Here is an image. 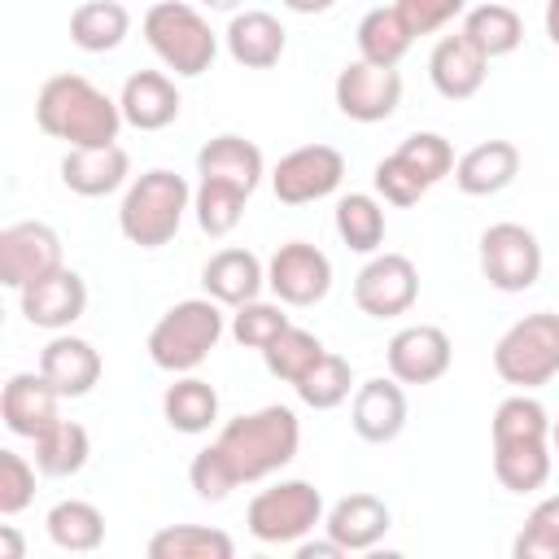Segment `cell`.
Segmentation results:
<instances>
[{"mask_svg": "<svg viewBox=\"0 0 559 559\" xmlns=\"http://www.w3.org/2000/svg\"><path fill=\"white\" fill-rule=\"evenodd\" d=\"M87 454H92V437L74 419H57L48 432L35 437V467L44 476H74L87 467Z\"/></svg>", "mask_w": 559, "mask_h": 559, "instance_id": "d6a6232c", "label": "cell"}, {"mask_svg": "<svg viewBox=\"0 0 559 559\" xmlns=\"http://www.w3.org/2000/svg\"><path fill=\"white\" fill-rule=\"evenodd\" d=\"M266 284L284 306H314L332 288V262L306 240H288L266 262Z\"/></svg>", "mask_w": 559, "mask_h": 559, "instance_id": "4fadbf2b", "label": "cell"}, {"mask_svg": "<svg viewBox=\"0 0 559 559\" xmlns=\"http://www.w3.org/2000/svg\"><path fill=\"white\" fill-rule=\"evenodd\" d=\"M297 397L310 406V411H332V406H341L345 397H349V389H354V371H349V362L341 358V354H323L297 384Z\"/></svg>", "mask_w": 559, "mask_h": 559, "instance_id": "f35d334b", "label": "cell"}, {"mask_svg": "<svg viewBox=\"0 0 559 559\" xmlns=\"http://www.w3.org/2000/svg\"><path fill=\"white\" fill-rule=\"evenodd\" d=\"M480 271L498 293H524L542 275V245L524 223H493L480 231Z\"/></svg>", "mask_w": 559, "mask_h": 559, "instance_id": "ba28073f", "label": "cell"}, {"mask_svg": "<svg viewBox=\"0 0 559 559\" xmlns=\"http://www.w3.org/2000/svg\"><path fill=\"white\" fill-rule=\"evenodd\" d=\"M201 284H205V297H214L218 306H245L262 293L266 284V266L258 262V253L249 249H218L205 271H201Z\"/></svg>", "mask_w": 559, "mask_h": 559, "instance_id": "d4e9b609", "label": "cell"}, {"mask_svg": "<svg viewBox=\"0 0 559 559\" xmlns=\"http://www.w3.org/2000/svg\"><path fill=\"white\" fill-rule=\"evenodd\" d=\"M236 542L210 524H170L148 537V559H231Z\"/></svg>", "mask_w": 559, "mask_h": 559, "instance_id": "f546056e", "label": "cell"}, {"mask_svg": "<svg viewBox=\"0 0 559 559\" xmlns=\"http://www.w3.org/2000/svg\"><path fill=\"white\" fill-rule=\"evenodd\" d=\"M358 57L362 61H371V66H397L406 52H411V44H415V35H411V26L402 22V13L389 4H380V9H371V13H362V22H358Z\"/></svg>", "mask_w": 559, "mask_h": 559, "instance_id": "4dcf8cb0", "label": "cell"}, {"mask_svg": "<svg viewBox=\"0 0 559 559\" xmlns=\"http://www.w3.org/2000/svg\"><path fill=\"white\" fill-rule=\"evenodd\" d=\"M328 349H323V341L314 336V332H306V328H284L266 349H262V362H266V371L275 376V380H288V384H297L319 358H323Z\"/></svg>", "mask_w": 559, "mask_h": 559, "instance_id": "d590c367", "label": "cell"}, {"mask_svg": "<svg viewBox=\"0 0 559 559\" xmlns=\"http://www.w3.org/2000/svg\"><path fill=\"white\" fill-rule=\"evenodd\" d=\"M131 31V13L118 0H83L70 13V39L83 52H114Z\"/></svg>", "mask_w": 559, "mask_h": 559, "instance_id": "f1b7e54d", "label": "cell"}, {"mask_svg": "<svg viewBox=\"0 0 559 559\" xmlns=\"http://www.w3.org/2000/svg\"><path fill=\"white\" fill-rule=\"evenodd\" d=\"M223 39H227V52H231L236 66H245V70H271V66L284 57L288 31L280 26L275 13H266V9H245V13H231Z\"/></svg>", "mask_w": 559, "mask_h": 559, "instance_id": "ffe728a7", "label": "cell"}, {"mask_svg": "<svg viewBox=\"0 0 559 559\" xmlns=\"http://www.w3.org/2000/svg\"><path fill=\"white\" fill-rule=\"evenodd\" d=\"M450 336L437 328V323H411L402 332H393L389 349H384V362H389V376L397 384H432L450 371Z\"/></svg>", "mask_w": 559, "mask_h": 559, "instance_id": "5bb4252c", "label": "cell"}, {"mask_svg": "<svg viewBox=\"0 0 559 559\" xmlns=\"http://www.w3.org/2000/svg\"><path fill=\"white\" fill-rule=\"evenodd\" d=\"M35 122L44 135L66 140L70 148H96L118 144L122 109L83 74H52L35 96Z\"/></svg>", "mask_w": 559, "mask_h": 559, "instance_id": "6da1fadb", "label": "cell"}, {"mask_svg": "<svg viewBox=\"0 0 559 559\" xmlns=\"http://www.w3.org/2000/svg\"><path fill=\"white\" fill-rule=\"evenodd\" d=\"M393 153H397V157H402L428 188L454 170V148H450V140L437 135V131H415V135H406Z\"/></svg>", "mask_w": 559, "mask_h": 559, "instance_id": "60d3db41", "label": "cell"}, {"mask_svg": "<svg viewBox=\"0 0 559 559\" xmlns=\"http://www.w3.org/2000/svg\"><path fill=\"white\" fill-rule=\"evenodd\" d=\"M26 555V546H22V537H17V528H9V524H0V559H22Z\"/></svg>", "mask_w": 559, "mask_h": 559, "instance_id": "c3c4849f", "label": "cell"}, {"mask_svg": "<svg viewBox=\"0 0 559 559\" xmlns=\"http://www.w3.org/2000/svg\"><path fill=\"white\" fill-rule=\"evenodd\" d=\"M319 520H323V493L310 480H280V485L253 493V502L245 511L249 533L266 546L301 542Z\"/></svg>", "mask_w": 559, "mask_h": 559, "instance_id": "52a82bcc", "label": "cell"}, {"mask_svg": "<svg viewBox=\"0 0 559 559\" xmlns=\"http://www.w3.org/2000/svg\"><path fill=\"white\" fill-rule=\"evenodd\" d=\"M515 559H559V493L542 498L511 542Z\"/></svg>", "mask_w": 559, "mask_h": 559, "instance_id": "ab89813d", "label": "cell"}, {"mask_svg": "<svg viewBox=\"0 0 559 559\" xmlns=\"http://www.w3.org/2000/svg\"><path fill=\"white\" fill-rule=\"evenodd\" d=\"M419 297V271L406 253H376L358 275H354V301L371 319H393L406 314Z\"/></svg>", "mask_w": 559, "mask_h": 559, "instance_id": "30bf717a", "label": "cell"}, {"mask_svg": "<svg viewBox=\"0 0 559 559\" xmlns=\"http://www.w3.org/2000/svg\"><path fill=\"white\" fill-rule=\"evenodd\" d=\"M463 35H467V44H472L485 61H493V57H507V52L520 48L524 22H520V13H515L511 4L489 0V4H476V9L463 13Z\"/></svg>", "mask_w": 559, "mask_h": 559, "instance_id": "4316f807", "label": "cell"}, {"mask_svg": "<svg viewBox=\"0 0 559 559\" xmlns=\"http://www.w3.org/2000/svg\"><path fill=\"white\" fill-rule=\"evenodd\" d=\"M245 201L249 192L236 188V183H223V179H201V188L192 192V210H197V223L205 236H227L240 227V214H245Z\"/></svg>", "mask_w": 559, "mask_h": 559, "instance_id": "8d00e7d4", "label": "cell"}, {"mask_svg": "<svg viewBox=\"0 0 559 559\" xmlns=\"http://www.w3.org/2000/svg\"><path fill=\"white\" fill-rule=\"evenodd\" d=\"M35 472L17 450H0V515H17L35 498Z\"/></svg>", "mask_w": 559, "mask_h": 559, "instance_id": "ee69618b", "label": "cell"}, {"mask_svg": "<svg viewBox=\"0 0 559 559\" xmlns=\"http://www.w3.org/2000/svg\"><path fill=\"white\" fill-rule=\"evenodd\" d=\"M39 371L61 397H83L100 380V354L83 336H52L39 349Z\"/></svg>", "mask_w": 559, "mask_h": 559, "instance_id": "44dd1931", "label": "cell"}, {"mask_svg": "<svg viewBox=\"0 0 559 559\" xmlns=\"http://www.w3.org/2000/svg\"><path fill=\"white\" fill-rule=\"evenodd\" d=\"M336 109L354 122H384L402 105V74L393 66H371V61H349L336 74Z\"/></svg>", "mask_w": 559, "mask_h": 559, "instance_id": "7c38bea8", "label": "cell"}, {"mask_svg": "<svg viewBox=\"0 0 559 559\" xmlns=\"http://www.w3.org/2000/svg\"><path fill=\"white\" fill-rule=\"evenodd\" d=\"M57 402H61V393L44 380V371H17V376H9V384H4V393H0V415H4V428L13 432V437H39V432H48L61 415H57Z\"/></svg>", "mask_w": 559, "mask_h": 559, "instance_id": "2e32d148", "label": "cell"}, {"mask_svg": "<svg viewBox=\"0 0 559 559\" xmlns=\"http://www.w3.org/2000/svg\"><path fill=\"white\" fill-rule=\"evenodd\" d=\"M336 555H345V550H341V542H332V537H328V542H306V537L297 542V559H336Z\"/></svg>", "mask_w": 559, "mask_h": 559, "instance_id": "7dc6e473", "label": "cell"}, {"mask_svg": "<svg viewBox=\"0 0 559 559\" xmlns=\"http://www.w3.org/2000/svg\"><path fill=\"white\" fill-rule=\"evenodd\" d=\"M131 157L122 144H96V148H66L61 157V183L79 197H109L127 183Z\"/></svg>", "mask_w": 559, "mask_h": 559, "instance_id": "d6986e66", "label": "cell"}, {"mask_svg": "<svg viewBox=\"0 0 559 559\" xmlns=\"http://www.w3.org/2000/svg\"><path fill=\"white\" fill-rule=\"evenodd\" d=\"M393 9L411 26V35H432L459 13H467V0H393Z\"/></svg>", "mask_w": 559, "mask_h": 559, "instance_id": "bcb514c9", "label": "cell"}, {"mask_svg": "<svg viewBox=\"0 0 559 559\" xmlns=\"http://www.w3.org/2000/svg\"><path fill=\"white\" fill-rule=\"evenodd\" d=\"M371 183H376V192L389 201V205H415L424 192H428V183L397 157V153H389L384 162H376V175H371Z\"/></svg>", "mask_w": 559, "mask_h": 559, "instance_id": "f6af8a7d", "label": "cell"}, {"mask_svg": "<svg viewBox=\"0 0 559 559\" xmlns=\"http://www.w3.org/2000/svg\"><path fill=\"white\" fill-rule=\"evenodd\" d=\"M17 297H22V314H26L35 328H48V332L70 328V323L87 310V284H83V275L70 271V266H57L52 275L31 280L26 288H17Z\"/></svg>", "mask_w": 559, "mask_h": 559, "instance_id": "9a60e30c", "label": "cell"}, {"mask_svg": "<svg viewBox=\"0 0 559 559\" xmlns=\"http://www.w3.org/2000/svg\"><path fill=\"white\" fill-rule=\"evenodd\" d=\"M349 424L371 445L393 441L406 428V393H402V384L397 380H384V376L362 380L354 389V402H349Z\"/></svg>", "mask_w": 559, "mask_h": 559, "instance_id": "e0dca14e", "label": "cell"}, {"mask_svg": "<svg viewBox=\"0 0 559 559\" xmlns=\"http://www.w3.org/2000/svg\"><path fill=\"white\" fill-rule=\"evenodd\" d=\"M188 480H192L197 498H205V502H223V498L240 485L236 472H231V463L223 459L218 445H205V450L192 454V463H188Z\"/></svg>", "mask_w": 559, "mask_h": 559, "instance_id": "7bdbcfd3", "label": "cell"}, {"mask_svg": "<svg viewBox=\"0 0 559 559\" xmlns=\"http://www.w3.org/2000/svg\"><path fill=\"white\" fill-rule=\"evenodd\" d=\"M341 179H345V157L332 144H301V148L284 153L280 166L271 170V188L284 205L323 201L341 188Z\"/></svg>", "mask_w": 559, "mask_h": 559, "instance_id": "9c48e42d", "label": "cell"}, {"mask_svg": "<svg viewBox=\"0 0 559 559\" xmlns=\"http://www.w3.org/2000/svg\"><path fill=\"white\" fill-rule=\"evenodd\" d=\"M144 39L166 61V70H175L183 79L205 74L214 66V57H218V35L183 0H157L144 13Z\"/></svg>", "mask_w": 559, "mask_h": 559, "instance_id": "5b68a950", "label": "cell"}, {"mask_svg": "<svg viewBox=\"0 0 559 559\" xmlns=\"http://www.w3.org/2000/svg\"><path fill=\"white\" fill-rule=\"evenodd\" d=\"M489 437L493 441H550V415H546V406L537 397H528L520 389V393L498 402Z\"/></svg>", "mask_w": 559, "mask_h": 559, "instance_id": "74e56055", "label": "cell"}, {"mask_svg": "<svg viewBox=\"0 0 559 559\" xmlns=\"http://www.w3.org/2000/svg\"><path fill=\"white\" fill-rule=\"evenodd\" d=\"M197 175L236 183V188H245L253 197V188L262 183V148L253 140H245V135H214L197 153Z\"/></svg>", "mask_w": 559, "mask_h": 559, "instance_id": "484cf974", "label": "cell"}, {"mask_svg": "<svg viewBox=\"0 0 559 559\" xmlns=\"http://www.w3.org/2000/svg\"><path fill=\"white\" fill-rule=\"evenodd\" d=\"M179 87L170 74L162 70H135L127 83H122V96H118V109H122V122L135 127V131H162L179 118Z\"/></svg>", "mask_w": 559, "mask_h": 559, "instance_id": "ac0fdd59", "label": "cell"}, {"mask_svg": "<svg viewBox=\"0 0 559 559\" xmlns=\"http://www.w3.org/2000/svg\"><path fill=\"white\" fill-rule=\"evenodd\" d=\"M61 262V236L39 223V218H26V223H13L0 231V284L4 288H26L31 280H44L52 275Z\"/></svg>", "mask_w": 559, "mask_h": 559, "instance_id": "8fae6325", "label": "cell"}, {"mask_svg": "<svg viewBox=\"0 0 559 559\" xmlns=\"http://www.w3.org/2000/svg\"><path fill=\"white\" fill-rule=\"evenodd\" d=\"M223 336V310L214 297H188V301H175L148 332V358L153 367L162 371H175V376H188L197 371L210 349L218 345Z\"/></svg>", "mask_w": 559, "mask_h": 559, "instance_id": "277c9868", "label": "cell"}, {"mask_svg": "<svg viewBox=\"0 0 559 559\" xmlns=\"http://www.w3.org/2000/svg\"><path fill=\"white\" fill-rule=\"evenodd\" d=\"M493 371L515 389H542L559 376V314L537 310L511 323L493 345Z\"/></svg>", "mask_w": 559, "mask_h": 559, "instance_id": "8992f818", "label": "cell"}, {"mask_svg": "<svg viewBox=\"0 0 559 559\" xmlns=\"http://www.w3.org/2000/svg\"><path fill=\"white\" fill-rule=\"evenodd\" d=\"M336 236L354 249V253H376L384 240V210L376 197L367 192H349L336 201Z\"/></svg>", "mask_w": 559, "mask_h": 559, "instance_id": "e575fe53", "label": "cell"}, {"mask_svg": "<svg viewBox=\"0 0 559 559\" xmlns=\"http://www.w3.org/2000/svg\"><path fill=\"white\" fill-rule=\"evenodd\" d=\"M389 524H393V515H389L384 498H376V493H345V498L328 511V520H323L328 537L341 542L345 555H349V550H371V546L389 533Z\"/></svg>", "mask_w": 559, "mask_h": 559, "instance_id": "cb8c5ba5", "label": "cell"}, {"mask_svg": "<svg viewBox=\"0 0 559 559\" xmlns=\"http://www.w3.org/2000/svg\"><path fill=\"white\" fill-rule=\"evenodd\" d=\"M44 524H48L52 546H61V550H70V555H87V550H96V546L105 542V515H100L92 502H83V498L57 502Z\"/></svg>", "mask_w": 559, "mask_h": 559, "instance_id": "836d02e7", "label": "cell"}, {"mask_svg": "<svg viewBox=\"0 0 559 559\" xmlns=\"http://www.w3.org/2000/svg\"><path fill=\"white\" fill-rule=\"evenodd\" d=\"M332 4H336V0H284V9H293V13H306V17H310V13H328Z\"/></svg>", "mask_w": 559, "mask_h": 559, "instance_id": "681fc988", "label": "cell"}, {"mask_svg": "<svg viewBox=\"0 0 559 559\" xmlns=\"http://www.w3.org/2000/svg\"><path fill=\"white\" fill-rule=\"evenodd\" d=\"M201 4H210V9H223V13H236L245 0H201Z\"/></svg>", "mask_w": 559, "mask_h": 559, "instance_id": "816d5d0a", "label": "cell"}, {"mask_svg": "<svg viewBox=\"0 0 559 559\" xmlns=\"http://www.w3.org/2000/svg\"><path fill=\"white\" fill-rule=\"evenodd\" d=\"M188 201H192V188H188L183 175L162 170V166H157V170H144V175L127 188V197H122V205H118V227H122V236H127L131 245H140V249H162V245L175 240Z\"/></svg>", "mask_w": 559, "mask_h": 559, "instance_id": "3957f363", "label": "cell"}, {"mask_svg": "<svg viewBox=\"0 0 559 559\" xmlns=\"http://www.w3.org/2000/svg\"><path fill=\"white\" fill-rule=\"evenodd\" d=\"M284 328H288V314L280 306H271V301H258V297L236 306V314H231V336L245 349H266Z\"/></svg>", "mask_w": 559, "mask_h": 559, "instance_id": "b9f144b4", "label": "cell"}, {"mask_svg": "<svg viewBox=\"0 0 559 559\" xmlns=\"http://www.w3.org/2000/svg\"><path fill=\"white\" fill-rule=\"evenodd\" d=\"M493 476L511 493H533L550 480V441H493Z\"/></svg>", "mask_w": 559, "mask_h": 559, "instance_id": "83f0119b", "label": "cell"}, {"mask_svg": "<svg viewBox=\"0 0 559 559\" xmlns=\"http://www.w3.org/2000/svg\"><path fill=\"white\" fill-rule=\"evenodd\" d=\"M520 175V148L511 140H485L472 144L459 162H454V183L467 197H493L502 188H511Z\"/></svg>", "mask_w": 559, "mask_h": 559, "instance_id": "7402d4cb", "label": "cell"}, {"mask_svg": "<svg viewBox=\"0 0 559 559\" xmlns=\"http://www.w3.org/2000/svg\"><path fill=\"white\" fill-rule=\"evenodd\" d=\"M214 445L231 463L236 480L249 485V480H262V476L288 467L297 459L301 424H297V415L288 406H262V411H249V415L227 419L218 428Z\"/></svg>", "mask_w": 559, "mask_h": 559, "instance_id": "7a4b0ae2", "label": "cell"}, {"mask_svg": "<svg viewBox=\"0 0 559 559\" xmlns=\"http://www.w3.org/2000/svg\"><path fill=\"white\" fill-rule=\"evenodd\" d=\"M162 415H166V424H170L175 432L197 437V432H205V428L218 419V393H214V384H205V380H197V376H183V380H175V384L166 389Z\"/></svg>", "mask_w": 559, "mask_h": 559, "instance_id": "1f68e13d", "label": "cell"}, {"mask_svg": "<svg viewBox=\"0 0 559 559\" xmlns=\"http://www.w3.org/2000/svg\"><path fill=\"white\" fill-rule=\"evenodd\" d=\"M485 70H489V61L467 44L463 31L437 39V48H432V57H428V79H432V87H437L445 100H467V96H476L480 83H485Z\"/></svg>", "mask_w": 559, "mask_h": 559, "instance_id": "603a6c76", "label": "cell"}, {"mask_svg": "<svg viewBox=\"0 0 559 559\" xmlns=\"http://www.w3.org/2000/svg\"><path fill=\"white\" fill-rule=\"evenodd\" d=\"M550 445H555V454H559V419L550 424Z\"/></svg>", "mask_w": 559, "mask_h": 559, "instance_id": "f5cc1de1", "label": "cell"}, {"mask_svg": "<svg viewBox=\"0 0 559 559\" xmlns=\"http://www.w3.org/2000/svg\"><path fill=\"white\" fill-rule=\"evenodd\" d=\"M546 35L559 48V0H546Z\"/></svg>", "mask_w": 559, "mask_h": 559, "instance_id": "f907efd6", "label": "cell"}]
</instances>
